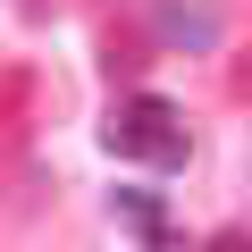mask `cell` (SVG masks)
Wrapping results in <instances>:
<instances>
[{
	"mask_svg": "<svg viewBox=\"0 0 252 252\" xmlns=\"http://www.w3.org/2000/svg\"><path fill=\"white\" fill-rule=\"evenodd\" d=\"M202 252H252V227H219V235H210Z\"/></svg>",
	"mask_w": 252,
	"mask_h": 252,
	"instance_id": "277c9868",
	"label": "cell"
},
{
	"mask_svg": "<svg viewBox=\"0 0 252 252\" xmlns=\"http://www.w3.org/2000/svg\"><path fill=\"white\" fill-rule=\"evenodd\" d=\"M101 143H109V160H135V168H185L193 126H185V109L160 101V93H126V101L101 118Z\"/></svg>",
	"mask_w": 252,
	"mask_h": 252,
	"instance_id": "6da1fadb",
	"label": "cell"
},
{
	"mask_svg": "<svg viewBox=\"0 0 252 252\" xmlns=\"http://www.w3.org/2000/svg\"><path fill=\"white\" fill-rule=\"evenodd\" d=\"M143 17H152V42H168V51H219L227 42L219 0H143Z\"/></svg>",
	"mask_w": 252,
	"mask_h": 252,
	"instance_id": "7a4b0ae2",
	"label": "cell"
},
{
	"mask_svg": "<svg viewBox=\"0 0 252 252\" xmlns=\"http://www.w3.org/2000/svg\"><path fill=\"white\" fill-rule=\"evenodd\" d=\"M109 210L143 235V252H168V219H160V193H152V185H118V193H109Z\"/></svg>",
	"mask_w": 252,
	"mask_h": 252,
	"instance_id": "3957f363",
	"label": "cell"
}]
</instances>
